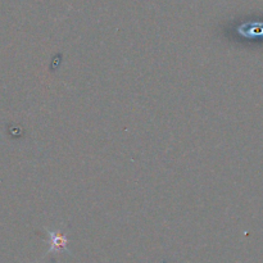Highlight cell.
Wrapping results in <instances>:
<instances>
[{"label":"cell","mask_w":263,"mask_h":263,"mask_svg":"<svg viewBox=\"0 0 263 263\" xmlns=\"http://www.w3.org/2000/svg\"><path fill=\"white\" fill-rule=\"evenodd\" d=\"M49 240H50V248H49L48 253H54V252H68V240H67V236L63 235L59 231H53L48 230Z\"/></svg>","instance_id":"cell-1"}]
</instances>
